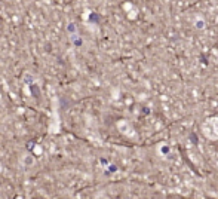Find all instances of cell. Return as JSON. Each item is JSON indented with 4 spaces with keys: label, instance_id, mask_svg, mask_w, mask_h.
Segmentation results:
<instances>
[{
    "label": "cell",
    "instance_id": "cell-1",
    "mask_svg": "<svg viewBox=\"0 0 218 199\" xmlns=\"http://www.w3.org/2000/svg\"><path fill=\"white\" fill-rule=\"evenodd\" d=\"M30 92H31V95H33L36 100H40V97H42V91H40L39 85H37L36 82L30 85Z\"/></svg>",
    "mask_w": 218,
    "mask_h": 199
},
{
    "label": "cell",
    "instance_id": "cell-2",
    "mask_svg": "<svg viewBox=\"0 0 218 199\" xmlns=\"http://www.w3.org/2000/svg\"><path fill=\"white\" fill-rule=\"evenodd\" d=\"M70 40H71V43L74 45L76 48H80L82 45H83V40H82V37H80V36H79L77 33L70 34Z\"/></svg>",
    "mask_w": 218,
    "mask_h": 199
},
{
    "label": "cell",
    "instance_id": "cell-3",
    "mask_svg": "<svg viewBox=\"0 0 218 199\" xmlns=\"http://www.w3.org/2000/svg\"><path fill=\"white\" fill-rule=\"evenodd\" d=\"M23 82H24V85H31V83H34V78L30 74V73H25L24 74V78H23Z\"/></svg>",
    "mask_w": 218,
    "mask_h": 199
},
{
    "label": "cell",
    "instance_id": "cell-4",
    "mask_svg": "<svg viewBox=\"0 0 218 199\" xmlns=\"http://www.w3.org/2000/svg\"><path fill=\"white\" fill-rule=\"evenodd\" d=\"M67 33L69 34L77 33V27H76V24H74V22H70L69 25H67Z\"/></svg>",
    "mask_w": 218,
    "mask_h": 199
},
{
    "label": "cell",
    "instance_id": "cell-5",
    "mask_svg": "<svg viewBox=\"0 0 218 199\" xmlns=\"http://www.w3.org/2000/svg\"><path fill=\"white\" fill-rule=\"evenodd\" d=\"M34 164V157L31 155H28V156H25L24 157V165L25 166H30V165H33Z\"/></svg>",
    "mask_w": 218,
    "mask_h": 199
},
{
    "label": "cell",
    "instance_id": "cell-6",
    "mask_svg": "<svg viewBox=\"0 0 218 199\" xmlns=\"http://www.w3.org/2000/svg\"><path fill=\"white\" fill-rule=\"evenodd\" d=\"M89 21H91V22H95V24H97V22H100V16H98L95 12H92L91 15H89Z\"/></svg>",
    "mask_w": 218,
    "mask_h": 199
},
{
    "label": "cell",
    "instance_id": "cell-7",
    "mask_svg": "<svg viewBox=\"0 0 218 199\" xmlns=\"http://www.w3.org/2000/svg\"><path fill=\"white\" fill-rule=\"evenodd\" d=\"M196 27H197V28H203V27H205V21H197L196 22Z\"/></svg>",
    "mask_w": 218,
    "mask_h": 199
},
{
    "label": "cell",
    "instance_id": "cell-8",
    "mask_svg": "<svg viewBox=\"0 0 218 199\" xmlns=\"http://www.w3.org/2000/svg\"><path fill=\"white\" fill-rule=\"evenodd\" d=\"M27 147H28V150H31V149H34V143H28V146H27Z\"/></svg>",
    "mask_w": 218,
    "mask_h": 199
}]
</instances>
